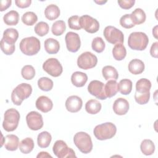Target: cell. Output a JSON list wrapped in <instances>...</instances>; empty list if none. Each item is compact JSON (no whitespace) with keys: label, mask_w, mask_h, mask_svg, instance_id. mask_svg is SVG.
<instances>
[{"label":"cell","mask_w":158,"mask_h":158,"mask_svg":"<svg viewBox=\"0 0 158 158\" xmlns=\"http://www.w3.org/2000/svg\"><path fill=\"white\" fill-rule=\"evenodd\" d=\"M149 43V39L147 35L143 32L135 31L132 32L128 36V45L133 50L143 51Z\"/></svg>","instance_id":"6da1fadb"},{"label":"cell","mask_w":158,"mask_h":158,"mask_svg":"<svg viewBox=\"0 0 158 158\" xmlns=\"http://www.w3.org/2000/svg\"><path fill=\"white\" fill-rule=\"evenodd\" d=\"M117 131L115 125L111 122H106L96 125L93 130L95 137L99 140H106L113 138Z\"/></svg>","instance_id":"7a4b0ae2"},{"label":"cell","mask_w":158,"mask_h":158,"mask_svg":"<svg viewBox=\"0 0 158 158\" xmlns=\"http://www.w3.org/2000/svg\"><path fill=\"white\" fill-rule=\"evenodd\" d=\"M31 86L30 84L22 83L13 89L11 94V100L14 104L20 106L22 101L31 95Z\"/></svg>","instance_id":"3957f363"},{"label":"cell","mask_w":158,"mask_h":158,"mask_svg":"<svg viewBox=\"0 0 158 158\" xmlns=\"http://www.w3.org/2000/svg\"><path fill=\"white\" fill-rule=\"evenodd\" d=\"M19 47L22 52L25 55L33 56L40 50V41L35 36L27 37L21 40Z\"/></svg>","instance_id":"277c9868"},{"label":"cell","mask_w":158,"mask_h":158,"mask_svg":"<svg viewBox=\"0 0 158 158\" xmlns=\"http://www.w3.org/2000/svg\"><path fill=\"white\" fill-rule=\"evenodd\" d=\"M20 115L19 111L14 108L7 109L4 115L2 127L6 131L15 130L19 125Z\"/></svg>","instance_id":"5b68a950"},{"label":"cell","mask_w":158,"mask_h":158,"mask_svg":"<svg viewBox=\"0 0 158 158\" xmlns=\"http://www.w3.org/2000/svg\"><path fill=\"white\" fill-rule=\"evenodd\" d=\"M73 142L80 151L83 154H88L92 151L91 138L86 132L80 131L74 135Z\"/></svg>","instance_id":"8992f818"},{"label":"cell","mask_w":158,"mask_h":158,"mask_svg":"<svg viewBox=\"0 0 158 158\" xmlns=\"http://www.w3.org/2000/svg\"><path fill=\"white\" fill-rule=\"evenodd\" d=\"M54 154L59 158L77 157L75 151L68 147L65 142L62 140L56 141L52 148Z\"/></svg>","instance_id":"52a82bcc"},{"label":"cell","mask_w":158,"mask_h":158,"mask_svg":"<svg viewBox=\"0 0 158 158\" xmlns=\"http://www.w3.org/2000/svg\"><path fill=\"white\" fill-rule=\"evenodd\" d=\"M98 63L97 57L92 52L86 51L79 56L77 59V65L83 70H88L94 67Z\"/></svg>","instance_id":"ba28073f"},{"label":"cell","mask_w":158,"mask_h":158,"mask_svg":"<svg viewBox=\"0 0 158 158\" xmlns=\"http://www.w3.org/2000/svg\"><path fill=\"white\" fill-rule=\"evenodd\" d=\"M104 36L109 43L115 44L123 43L124 36L122 31L113 26H107L103 32Z\"/></svg>","instance_id":"9c48e42d"},{"label":"cell","mask_w":158,"mask_h":158,"mask_svg":"<svg viewBox=\"0 0 158 158\" xmlns=\"http://www.w3.org/2000/svg\"><path fill=\"white\" fill-rule=\"evenodd\" d=\"M43 69L49 75L54 77L60 76L63 71L62 65L56 58L47 59L43 64Z\"/></svg>","instance_id":"30bf717a"},{"label":"cell","mask_w":158,"mask_h":158,"mask_svg":"<svg viewBox=\"0 0 158 158\" xmlns=\"http://www.w3.org/2000/svg\"><path fill=\"white\" fill-rule=\"evenodd\" d=\"M80 24L81 28L89 33H94L99 28V22L88 15H84L80 17Z\"/></svg>","instance_id":"8fae6325"},{"label":"cell","mask_w":158,"mask_h":158,"mask_svg":"<svg viewBox=\"0 0 158 158\" xmlns=\"http://www.w3.org/2000/svg\"><path fill=\"white\" fill-rule=\"evenodd\" d=\"M26 121L28 128L31 130H38L43 126V117L36 111L29 112L26 116Z\"/></svg>","instance_id":"7c38bea8"},{"label":"cell","mask_w":158,"mask_h":158,"mask_svg":"<svg viewBox=\"0 0 158 158\" xmlns=\"http://www.w3.org/2000/svg\"><path fill=\"white\" fill-rule=\"evenodd\" d=\"M88 91L91 95L99 99L104 100L107 98L104 91V85L100 81H91L88 86Z\"/></svg>","instance_id":"4fadbf2b"},{"label":"cell","mask_w":158,"mask_h":158,"mask_svg":"<svg viewBox=\"0 0 158 158\" xmlns=\"http://www.w3.org/2000/svg\"><path fill=\"white\" fill-rule=\"evenodd\" d=\"M65 41L68 51L71 52H77L80 48V38L76 33L72 31L68 32L65 36Z\"/></svg>","instance_id":"5bb4252c"},{"label":"cell","mask_w":158,"mask_h":158,"mask_svg":"<svg viewBox=\"0 0 158 158\" xmlns=\"http://www.w3.org/2000/svg\"><path fill=\"white\" fill-rule=\"evenodd\" d=\"M66 109L72 113L78 112L82 107L83 101L82 99L78 96H70L65 101Z\"/></svg>","instance_id":"9a60e30c"},{"label":"cell","mask_w":158,"mask_h":158,"mask_svg":"<svg viewBox=\"0 0 158 158\" xmlns=\"http://www.w3.org/2000/svg\"><path fill=\"white\" fill-rule=\"evenodd\" d=\"M130 105L128 101L123 98H117L113 104V110L117 115H123L127 113Z\"/></svg>","instance_id":"2e32d148"},{"label":"cell","mask_w":158,"mask_h":158,"mask_svg":"<svg viewBox=\"0 0 158 158\" xmlns=\"http://www.w3.org/2000/svg\"><path fill=\"white\" fill-rule=\"evenodd\" d=\"M36 107L42 112H49L53 107L52 101L46 96H41L36 101Z\"/></svg>","instance_id":"e0dca14e"},{"label":"cell","mask_w":158,"mask_h":158,"mask_svg":"<svg viewBox=\"0 0 158 158\" xmlns=\"http://www.w3.org/2000/svg\"><path fill=\"white\" fill-rule=\"evenodd\" d=\"M4 145L7 150L14 151L17 149L19 146V139L15 135H7L4 138Z\"/></svg>","instance_id":"ac0fdd59"},{"label":"cell","mask_w":158,"mask_h":158,"mask_svg":"<svg viewBox=\"0 0 158 158\" xmlns=\"http://www.w3.org/2000/svg\"><path fill=\"white\" fill-rule=\"evenodd\" d=\"M144 62L138 59H132L128 64V70L133 75H139L144 70Z\"/></svg>","instance_id":"d6986e66"},{"label":"cell","mask_w":158,"mask_h":158,"mask_svg":"<svg viewBox=\"0 0 158 158\" xmlns=\"http://www.w3.org/2000/svg\"><path fill=\"white\" fill-rule=\"evenodd\" d=\"M88 80V76L81 72H75L71 76V81L76 87L83 86Z\"/></svg>","instance_id":"ffe728a7"},{"label":"cell","mask_w":158,"mask_h":158,"mask_svg":"<svg viewBox=\"0 0 158 158\" xmlns=\"http://www.w3.org/2000/svg\"><path fill=\"white\" fill-rule=\"evenodd\" d=\"M44 49L49 54H54L58 52L60 49V44L56 39L49 38L44 41Z\"/></svg>","instance_id":"44dd1931"},{"label":"cell","mask_w":158,"mask_h":158,"mask_svg":"<svg viewBox=\"0 0 158 158\" xmlns=\"http://www.w3.org/2000/svg\"><path fill=\"white\" fill-rule=\"evenodd\" d=\"M18 38V31L15 28H10L5 30V31L3 33V36L2 39L9 44H14L17 41Z\"/></svg>","instance_id":"7402d4cb"},{"label":"cell","mask_w":158,"mask_h":158,"mask_svg":"<svg viewBox=\"0 0 158 158\" xmlns=\"http://www.w3.org/2000/svg\"><path fill=\"white\" fill-rule=\"evenodd\" d=\"M104 91L107 98H112L118 91V83L116 80H109L104 85Z\"/></svg>","instance_id":"603a6c76"},{"label":"cell","mask_w":158,"mask_h":158,"mask_svg":"<svg viewBox=\"0 0 158 158\" xmlns=\"http://www.w3.org/2000/svg\"><path fill=\"white\" fill-rule=\"evenodd\" d=\"M44 15L46 18L49 20H56L60 15V9L55 4L48 5L44 10Z\"/></svg>","instance_id":"cb8c5ba5"},{"label":"cell","mask_w":158,"mask_h":158,"mask_svg":"<svg viewBox=\"0 0 158 158\" xmlns=\"http://www.w3.org/2000/svg\"><path fill=\"white\" fill-rule=\"evenodd\" d=\"M52 140L51 134L46 131L41 132L37 137V143L40 148H48Z\"/></svg>","instance_id":"d4e9b609"},{"label":"cell","mask_w":158,"mask_h":158,"mask_svg":"<svg viewBox=\"0 0 158 158\" xmlns=\"http://www.w3.org/2000/svg\"><path fill=\"white\" fill-rule=\"evenodd\" d=\"M132 22L135 25H139L144 23L146 20V14L141 8L135 9L130 14Z\"/></svg>","instance_id":"484cf974"},{"label":"cell","mask_w":158,"mask_h":158,"mask_svg":"<svg viewBox=\"0 0 158 158\" xmlns=\"http://www.w3.org/2000/svg\"><path fill=\"white\" fill-rule=\"evenodd\" d=\"M102 74L106 80H117L118 77L117 70L115 67L111 65H106L102 69Z\"/></svg>","instance_id":"4316f807"},{"label":"cell","mask_w":158,"mask_h":158,"mask_svg":"<svg viewBox=\"0 0 158 158\" xmlns=\"http://www.w3.org/2000/svg\"><path fill=\"white\" fill-rule=\"evenodd\" d=\"M112 55L116 60H122L126 57V48L122 43L115 44L112 49Z\"/></svg>","instance_id":"83f0119b"},{"label":"cell","mask_w":158,"mask_h":158,"mask_svg":"<svg viewBox=\"0 0 158 158\" xmlns=\"http://www.w3.org/2000/svg\"><path fill=\"white\" fill-rule=\"evenodd\" d=\"M19 20V14L15 10H10L6 13L3 17L4 22L9 26L16 25Z\"/></svg>","instance_id":"f1b7e54d"},{"label":"cell","mask_w":158,"mask_h":158,"mask_svg":"<svg viewBox=\"0 0 158 158\" xmlns=\"http://www.w3.org/2000/svg\"><path fill=\"white\" fill-rule=\"evenodd\" d=\"M101 109V104L96 99H90L85 104V110L90 114H96Z\"/></svg>","instance_id":"f546056e"},{"label":"cell","mask_w":158,"mask_h":158,"mask_svg":"<svg viewBox=\"0 0 158 158\" xmlns=\"http://www.w3.org/2000/svg\"><path fill=\"white\" fill-rule=\"evenodd\" d=\"M151 88V83L147 78H141L136 83V91L139 93L149 92Z\"/></svg>","instance_id":"4dcf8cb0"},{"label":"cell","mask_w":158,"mask_h":158,"mask_svg":"<svg viewBox=\"0 0 158 158\" xmlns=\"http://www.w3.org/2000/svg\"><path fill=\"white\" fill-rule=\"evenodd\" d=\"M140 149L143 154L150 156L154 152L155 145L151 139H145L142 141L140 145Z\"/></svg>","instance_id":"1f68e13d"},{"label":"cell","mask_w":158,"mask_h":158,"mask_svg":"<svg viewBox=\"0 0 158 158\" xmlns=\"http://www.w3.org/2000/svg\"><path fill=\"white\" fill-rule=\"evenodd\" d=\"M19 149L23 154H28L34 148V141L31 138H26L19 143Z\"/></svg>","instance_id":"d6a6232c"},{"label":"cell","mask_w":158,"mask_h":158,"mask_svg":"<svg viewBox=\"0 0 158 158\" xmlns=\"http://www.w3.org/2000/svg\"><path fill=\"white\" fill-rule=\"evenodd\" d=\"M132 81L129 79H122L118 83V91L123 95L129 94L132 89Z\"/></svg>","instance_id":"836d02e7"},{"label":"cell","mask_w":158,"mask_h":158,"mask_svg":"<svg viewBox=\"0 0 158 158\" xmlns=\"http://www.w3.org/2000/svg\"><path fill=\"white\" fill-rule=\"evenodd\" d=\"M66 26L64 21L57 20L52 25L51 31L55 36H60L62 35L65 31Z\"/></svg>","instance_id":"e575fe53"},{"label":"cell","mask_w":158,"mask_h":158,"mask_svg":"<svg viewBox=\"0 0 158 158\" xmlns=\"http://www.w3.org/2000/svg\"><path fill=\"white\" fill-rule=\"evenodd\" d=\"M53 81L48 77H41L38 80V86L40 89L44 91H49L53 87Z\"/></svg>","instance_id":"d590c367"},{"label":"cell","mask_w":158,"mask_h":158,"mask_svg":"<svg viewBox=\"0 0 158 158\" xmlns=\"http://www.w3.org/2000/svg\"><path fill=\"white\" fill-rule=\"evenodd\" d=\"M38 20V17L36 14L33 12H27L22 17V22L28 26L34 25Z\"/></svg>","instance_id":"8d00e7d4"},{"label":"cell","mask_w":158,"mask_h":158,"mask_svg":"<svg viewBox=\"0 0 158 158\" xmlns=\"http://www.w3.org/2000/svg\"><path fill=\"white\" fill-rule=\"evenodd\" d=\"M34 30L36 35L40 36H43L48 33L49 27L46 22H40L35 25Z\"/></svg>","instance_id":"74e56055"},{"label":"cell","mask_w":158,"mask_h":158,"mask_svg":"<svg viewBox=\"0 0 158 158\" xmlns=\"http://www.w3.org/2000/svg\"><path fill=\"white\" fill-rule=\"evenodd\" d=\"M105 43L102 38L101 37H96L94 38L91 43V47L93 50L96 51V52L101 53L105 49Z\"/></svg>","instance_id":"f35d334b"},{"label":"cell","mask_w":158,"mask_h":158,"mask_svg":"<svg viewBox=\"0 0 158 158\" xmlns=\"http://www.w3.org/2000/svg\"><path fill=\"white\" fill-rule=\"evenodd\" d=\"M21 74L24 79L31 80L35 75V70L32 65H26L22 69Z\"/></svg>","instance_id":"ab89813d"},{"label":"cell","mask_w":158,"mask_h":158,"mask_svg":"<svg viewBox=\"0 0 158 158\" xmlns=\"http://www.w3.org/2000/svg\"><path fill=\"white\" fill-rule=\"evenodd\" d=\"M150 98V92L146 93H139L136 91L135 94V99L136 102L141 105L146 104L148 102Z\"/></svg>","instance_id":"60d3db41"},{"label":"cell","mask_w":158,"mask_h":158,"mask_svg":"<svg viewBox=\"0 0 158 158\" xmlns=\"http://www.w3.org/2000/svg\"><path fill=\"white\" fill-rule=\"evenodd\" d=\"M120 25L125 28H131L133 27L135 25L131 20L130 14H125L121 17L120 19Z\"/></svg>","instance_id":"b9f144b4"},{"label":"cell","mask_w":158,"mask_h":158,"mask_svg":"<svg viewBox=\"0 0 158 158\" xmlns=\"http://www.w3.org/2000/svg\"><path fill=\"white\" fill-rule=\"evenodd\" d=\"M1 49L2 52L6 55H11L15 51V44H9L2 39L1 40Z\"/></svg>","instance_id":"7bdbcfd3"},{"label":"cell","mask_w":158,"mask_h":158,"mask_svg":"<svg viewBox=\"0 0 158 158\" xmlns=\"http://www.w3.org/2000/svg\"><path fill=\"white\" fill-rule=\"evenodd\" d=\"M68 25L70 28L79 30L81 28L80 24V17L78 15H72L68 19Z\"/></svg>","instance_id":"ee69618b"},{"label":"cell","mask_w":158,"mask_h":158,"mask_svg":"<svg viewBox=\"0 0 158 158\" xmlns=\"http://www.w3.org/2000/svg\"><path fill=\"white\" fill-rule=\"evenodd\" d=\"M120 7L123 9H129L131 8L135 3V0H122V1H117Z\"/></svg>","instance_id":"f6af8a7d"},{"label":"cell","mask_w":158,"mask_h":158,"mask_svg":"<svg viewBox=\"0 0 158 158\" xmlns=\"http://www.w3.org/2000/svg\"><path fill=\"white\" fill-rule=\"evenodd\" d=\"M15 3L18 7L23 9L29 7L31 3V0H15Z\"/></svg>","instance_id":"bcb514c9"},{"label":"cell","mask_w":158,"mask_h":158,"mask_svg":"<svg viewBox=\"0 0 158 158\" xmlns=\"http://www.w3.org/2000/svg\"><path fill=\"white\" fill-rule=\"evenodd\" d=\"M158 42L156 41L155 43H154L151 47L150 49V54L151 56L154 58H157L158 57Z\"/></svg>","instance_id":"7dc6e473"},{"label":"cell","mask_w":158,"mask_h":158,"mask_svg":"<svg viewBox=\"0 0 158 158\" xmlns=\"http://www.w3.org/2000/svg\"><path fill=\"white\" fill-rule=\"evenodd\" d=\"M12 4L11 0H2L1 1V7H0V10L1 12L6 10L7 9H8Z\"/></svg>","instance_id":"c3c4849f"},{"label":"cell","mask_w":158,"mask_h":158,"mask_svg":"<svg viewBox=\"0 0 158 158\" xmlns=\"http://www.w3.org/2000/svg\"><path fill=\"white\" fill-rule=\"evenodd\" d=\"M37 157H52V156L49 154L47 152H44V151H42L39 152V154L37 155L36 156Z\"/></svg>","instance_id":"681fc988"},{"label":"cell","mask_w":158,"mask_h":158,"mask_svg":"<svg viewBox=\"0 0 158 158\" xmlns=\"http://www.w3.org/2000/svg\"><path fill=\"white\" fill-rule=\"evenodd\" d=\"M157 25L155 26L154 28L152 29V34L154 35V36L157 39Z\"/></svg>","instance_id":"f907efd6"},{"label":"cell","mask_w":158,"mask_h":158,"mask_svg":"<svg viewBox=\"0 0 158 158\" xmlns=\"http://www.w3.org/2000/svg\"><path fill=\"white\" fill-rule=\"evenodd\" d=\"M94 2H95L96 3H97V4H99V5H101V4H103L106 3L107 1H94Z\"/></svg>","instance_id":"816d5d0a"}]
</instances>
